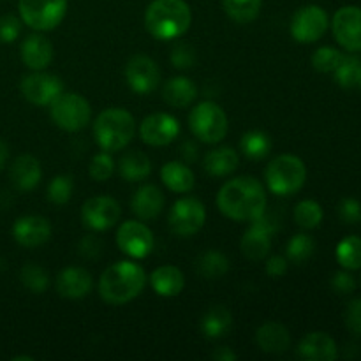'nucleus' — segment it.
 <instances>
[{"label":"nucleus","instance_id":"nucleus-6","mask_svg":"<svg viewBox=\"0 0 361 361\" xmlns=\"http://www.w3.org/2000/svg\"><path fill=\"white\" fill-rule=\"evenodd\" d=\"M189 126L197 140L215 145L228 134V116L217 102L204 101L190 111Z\"/></svg>","mask_w":361,"mask_h":361},{"label":"nucleus","instance_id":"nucleus-13","mask_svg":"<svg viewBox=\"0 0 361 361\" xmlns=\"http://www.w3.org/2000/svg\"><path fill=\"white\" fill-rule=\"evenodd\" d=\"M21 94L28 102L35 106H49L63 90L59 76L49 73L28 74L21 80Z\"/></svg>","mask_w":361,"mask_h":361},{"label":"nucleus","instance_id":"nucleus-4","mask_svg":"<svg viewBox=\"0 0 361 361\" xmlns=\"http://www.w3.org/2000/svg\"><path fill=\"white\" fill-rule=\"evenodd\" d=\"M134 133H136V122L126 109H104L95 118L94 136L104 152H118L126 148L133 141Z\"/></svg>","mask_w":361,"mask_h":361},{"label":"nucleus","instance_id":"nucleus-47","mask_svg":"<svg viewBox=\"0 0 361 361\" xmlns=\"http://www.w3.org/2000/svg\"><path fill=\"white\" fill-rule=\"evenodd\" d=\"M102 250V242L97 236H85L80 243V254L87 257H99Z\"/></svg>","mask_w":361,"mask_h":361},{"label":"nucleus","instance_id":"nucleus-34","mask_svg":"<svg viewBox=\"0 0 361 361\" xmlns=\"http://www.w3.org/2000/svg\"><path fill=\"white\" fill-rule=\"evenodd\" d=\"M20 279L21 282H23L25 288H27L28 291L35 293V295L44 293L49 286L48 271H46L42 267H39V264H34V263H27L23 268H21Z\"/></svg>","mask_w":361,"mask_h":361},{"label":"nucleus","instance_id":"nucleus-49","mask_svg":"<svg viewBox=\"0 0 361 361\" xmlns=\"http://www.w3.org/2000/svg\"><path fill=\"white\" fill-rule=\"evenodd\" d=\"M212 358L217 361H235L238 356L235 351H231V348H217L212 353Z\"/></svg>","mask_w":361,"mask_h":361},{"label":"nucleus","instance_id":"nucleus-43","mask_svg":"<svg viewBox=\"0 0 361 361\" xmlns=\"http://www.w3.org/2000/svg\"><path fill=\"white\" fill-rule=\"evenodd\" d=\"M21 32V21L13 14L0 18V42H13Z\"/></svg>","mask_w":361,"mask_h":361},{"label":"nucleus","instance_id":"nucleus-35","mask_svg":"<svg viewBox=\"0 0 361 361\" xmlns=\"http://www.w3.org/2000/svg\"><path fill=\"white\" fill-rule=\"evenodd\" d=\"M337 259L348 270L361 268V238L349 236V238L342 240L337 247Z\"/></svg>","mask_w":361,"mask_h":361},{"label":"nucleus","instance_id":"nucleus-23","mask_svg":"<svg viewBox=\"0 0 361 361\" xmlns=\"http://www.w3.org/2000/svg\"><path fill=\"white\" fill-rule=\"evenodd\" d=\"M337 355L335 341L323 331H314V334L307 335L298 345L300 358L309 361H334Z\"/></svg>","mask_w":361,"mask_h":361},{"label":"nucleus","instance_id":"nucleus-51","mask_svg":"<svg viewBox=\"0 0 361 361\" xmlns=\"http://www.w3.org/2000/svg\"><path fill=\"white\" fill-rule=\"evenodd\" d=\"M356 85L361 88V63H360V69H358V78H356Z\"/></svg>","mask_w":361,"mask_h":361},{"label":"nucleus","instance_id":"nucleus-48","mask_svg":"<svg viewBox=\"0 0 361 361\" xmlns=\"http://www.w3.org/2000/svg\"><path fill=\"white\" fill-rule=\"evenodd\" d=\"M286 271H288V259H286V257L274 256L268 259L267 274L270 275V277L279 279V277H282V275H286Z\"/></svg>","mask_w":361,"mask_h":361},{"label":"nucleus","instance_id":"nucleus-17","mask_svg":"<svg viewBox=\"0 0 361 361\" xmlns=\"http://www.w3.org/2000/svg\"><path fill=\"white\" fill-rule=\"evenodd\" d=\"M126 80L136 94H148L157 88L161 81V71L150 56L136 55L127 62Z\"/></svg>","mask_w":361,"mask_h":361},{"label":"nucleus","instance_id":"nucleus-19","mask_svg":"<svg viewBox=\"0 0 361 361\" xmlns=\"http://www.w3.org/2000/svg\"><path fill=\"white\" fill-rule=\"evenodd\" d=\"M94 279L85 268L69 267L63 268L56 277V291L60 296L69 300L85 298L92 291Z\"/></svg>","mask_w":361,"mask_h":361},{"label":"nucleus","instance_id":"nucleus-52","mask_svg":"<svg viewBox=\"0 0 361 361\" xmlns=\"http://www.w3.org/2000/svg\"><path fill=\"white\" fill-rule=\"evenodd\" d=\"M14 360H27V361H32L34 358H30V356H16Z\"/></svg>","mask_w":361,"mask_h":361},{"label":"nucleus","instance_id":"nucleus-7","mask_svg":"<svg viewBox=\"0 0 361 361\" xmlns=\"http://www.w3.org/2000/svg\"><path fill=\"white\" fill-rule=\"evenodd\" d=\"M49 115L60 129L76 133V130L87 127V123L90 122L92 108L87 99L81 97L80 94H74V92L63 94L62 92L49 104Z\"/></svg>","mask_w":361,"mask_h":361},{"label":"nucleus","instance_id":"nucleus-9","mask_svg":"<svg viewBox=\"0 0 361 361\" xmlns=\"http://www.w3.org/2000/svg\"><path fill=\"white\" fill-rule=\"evenodd\" d=\"M204 221H207V210L196 197H182L176 201L168 217L171 231L182 238L196 235L204 226Z\"/></svg>","mask_w":361,"mask_h":361},{"label":"nucleus","instance_id":"nucleus-40","mask_svg":"<svg viewBox=\"0 0 361 361\" xmlns=\"http://www.w3.org/2000/svg\"><path fill=\"white\" fill-rule=\"evenodd\" d=\"M342 56L344 55L338 49L331 48V46H323V48H319L312 55V66L319 73H335Z\"/></svg>","mask_w":361,"mask_h":361},{"label":"nucleus","instance_id":"nucleus-18","mask_svg":"<svg viewBox=\"0 0 361 361\" xmlns=\"http://www.w3.org/2000/svg\"><path fill=\"white\" fill-rule=\"evenodd\" d=\"M13 236L21 247L34 249V247L42 245L51 236V224L48 219L41 215H27L20 217L13 226Z\"/></svg>","mask_w":361,"mask_h":361},{"label":"nucleus","instance_id":"nucleus-24","mask_svg":"<svg viewBox=\"0 0 361 361\" xmlns=\"http://www.w3.org/2000/svg\"><path fill=\"white\" fill-rule=\"evenodd\" d=\"M152 288L157 293L159 296H164V298H173V296H178L183 291V286H185V277L180 271V268L171 267V264H166V267H159L157 270H154L150 277Z\"/></svg>","mask_w":361,"mask_h":361},{"label":"nucleus","instance_id":"nucleus-1","mask_svg":"<svg viewBox=\"0 0 361 361\" xmlns=\"http://www.w3.org/2000/svg\"><path fill=\"white\" fill-rule=\"evenodd\" d=\"M217 207L231 221H254L267 210V192L263 183L252 176L229 180L219 190Z\"/></svg>","mask_w":361,"mask_h":361},{"label":"nucleus","instance_id":"nucleus-11","mask_svg":"<svg viewBox=\"0 0 361 361\" xmlns=\"http://www.w3.org/2000/svg\"><path fill=\"white\" fill-rule=\"evenodd\" d=\"M328 28V14L319 6L300 7L291 20V35L298 42L309 44L324 35Z\"/></svg>","mask_w":361,"mask_h":361},{"label":"nucleus","instance_id":"nucleus-45","mask_svg":"<svg viewBox=\"0 0 361 361\" xmlns=\"http://www.w3.org/2000/svg\"><path fill=\"white\" fill-rule=\"evenodd\" d=\"M345 323L353 334L361 337V300H355L345 310Z\"/></svg>","mask_w":361,"mask_h":361},{"label":"nucleus","instance_id":"nucleus-28","mask_svg":"<svg viewBox=\"0 0 361 361\" xmlns=\"http://www.w3.org/2000/svg\"><path fill=\"white\" fill-rule=\"evenodd\" d=\"M118 173L127 182H141L152 173V162L143 152L130 150L118 161Z\"/></svg>","mask_w":361,"mask_h":361},{"label":"nucleus","instance_id":"nucleus-36","mask_svg":"<svg viewBox=\"0 0 361 361\" xmlns=\"http://www.w3.org/2000/svg\"><path fill=\"white\" fill-rule=\"evenodd\" d=\"M295 221L296 224L305 229H314L323 221V208L317 201L305 200L296 204L295 208Z\"/></svg>","mask_w":361,"mask_h":361},{"label":"nucleus","instance_id":"nucleus-8","mask_svg":"<svg viewBox=\"0 0 361 361\" xmlns=\"http://www.w3.org/2000/svg\"><path fill=\"white\" fill-rule=\"evenodd\" d=\"M18 9L28 27L48 32L62 23L67 13V0H20Z\"/></svg>","mask_w":361,"mask_h":361},{"label":"nucleus","instance_id":"nucleus-21","mask_svg":"<svg viewBox=\"0 0 361 361\" xmlns=\"http://www.w3.org/2000/svg\"><path fill=\"white\" fill-rule=\"evenodd\" d=\"M11 182H13L14 189L21 190V192H28V190H34L39 185L42 176L41 164L35 157L32 155H20V157L14 159V162L11 164Z\"/></svg>","mask_w":361,"mask_h":361},{"label":"nucleus","instance_id":"nucleus-25","mask_svg":"<svg viewBox=\"0 0 361 361\" xmlns=\"http://www.w3.org/2000/svg\"><path fill=\"white\" fill-rule=\"evenodd\" d=\"M256 342L261 351L279 355V353L288 351L291 345V335L288 328L281 323H267L259 326L256 334Z\"/></svg>","mask_w":361,"mask_h":361},{"label":"nucleus","instance_id":"nucleus-5","mask_svg":"<svg viewBox=\"0 0 361 361\" xmlns=\"http://www.w3.org/2000/svg\"><path fill=\"white\" fill-rule=\"evenodd\" d=\"M268 189L277 196H291L303 187L307 180V168L296 155L284 154L268 164L264 171Z\"/></svg>","mask_w":361,"mask_h":361},{"label":"nucleus","instance_id":"nucleus-38","mask_svg":"<svg viewBox=\"0 0 361 361\" xmlns=\"http://www.w3.org/2000/svg\"><path fill=\"white\" fill-rule=\"evenodd\" d=\"M74 183L73 178L69 175H59L49 182L48 185V201L53 204H62L69 203V200L73 197Z\"/></svg>","mask_w":361,"mask_h":361},{"label":"nucleus","instance_id":"nucleus-37","mask_svg":"<svg viewBox=\"0 0 361 361\" xmlns=\"http://www.w3.org/2000/svg\"><path fill=\"white\" fill-rule=\"evenodd\" d=\"M314 249H316V243H314V240L310 238L309 235H303V233H300V235L293 236V238L289 240L286 252H288L289 261H293V263H296V264H302V263H305L307 259H310V257H312Z\"/></svg>","mask_w":361,"mask_h":361},{"label":"nucleus","instance_id":"nucleus-50","mask_svg":"<svg viewBox=\"0 0 361 361\" xmlns=\"http://www.w3.org/2000/svg\"><path fill=\"white\" fill-rule=\"evenodd\" d=\"M7 159H9V147H7L6 141L0 140V171L6 168Z\"/></svg>","mask_w":361,"mask_h":361},{"label":"nucleus","instance_id":"nucleus-29","mask_svg":"<svg viewBox=\"0 0 361 361\" xmlns=\"http://www.w3.org/2000/svg\"><path fill=\"white\" fill-rule=\"evenodd\" d=\"M238 154L231 147L215 148L204 157V171L212 176L231 175L238 168Z\"/></svg>","mask_w":361,"mask_h":361},{"label":"nucleus","instance_id":"nucleus-3","mask_svg":"<svg viewBox=\"0 0 361 361\" xmlns=\"http://www.w3.org/2000/svg\"><path fill=\"white\" fill-rule=\"evenodd\" d=\"M192 13L185 0H154L145 13V27L152 37L169 41L185 34Z\"/></svg>","mask_w":361,"mask_h":361},{"label":"nucleus","instance_id":"nucleus-39","mask_svg":"<svg viewBox=\"0 0 361 361\" xmlns=\"http://www.w3.org/2000/svg\"><path fill=\"white\" fill-rule=\"evenodd\" d=\"M361 60L358 56H342L341 63L335 69V80L341 87L344 88H353L356 87V78H358V69H360Z\"/></svg>","mask_w":361,"mask_h":361},{"label":"nucleus","instance_id":"nucleus-12","mask_svg":"<svg viewBox=\"0 0 361 361\" xmlns=\"http://www.w3.org/2000/svg\"><path fill=\"white\" fill-rule=\"evenodd\" d=\"M122 208L116 200L109 196H95L85 201L81 208V219L92 231H106L118 222Z\"/></svg>","mask_w":361,"mask_h":361},{"label":"nucleus","instance_id":"nucleus-41","mask_svg":"<svg viewBox=\"0 0 361 361\" xmlns=\"http://www.w3.org/2000/svg\"><path fill=\"white\" fill-rule=\"evenodd\" d=\"M90 176L97 182H106L109 176L115 171V161L109 155V152H101V154L95 155L90 162Z\"/></svg>","mask_w":361,"mask_h":361},{"label":"nucleus","instance_id":"nucleus-46","mask_svg":"<svg viewBox=\"0 0 361 361\" xmlns=\"http://www.w3.org/2000/svg\"><path fill=\"white\" fill-rule=\"evenodd\" d=\"M355 279L349 274H345V271H338V274H335L334 279H331V288L337 293H341V295H349V293H353L355 291Z\"/></svg>","mask_w":361,"mask_h":361},{"label":"nucleus","instance_id":"nucleus-30","mask_svg":"<svg viewBox=\"0 0 361 361\" xmlns=\"http://www.w3.org/2000/svg\"><path fill=\"white\" fill-rule=\"evenodd\" d=\"M233 326V316L224 305H215L204 312L201 319V330L204 337L208 338H221L229 334Z\"/></svg>","mask_w":361,"mask_h":361},{"label":"nucleus","instance_id":"nucleus-22","mask_svg":"<svg viewBox=\"0 0 361 361\" xmlns=\"http://www.w3.org/2000/svg\"><path fill=\"white\" fill-rule=\"evenodd\" d=\"M164 208V194L157 185H143L136 190L130 201V210L141 221H152Z\"/></svg>","mask_w":361,"mask_h":361},{"label":"nucleus","instance_id":"nucleus-10","mask_svg":"<svg viewBox=\"0 0 361 361\" xmlns=\"http://www.w3.org/2000/svg\"><path fill=\"white\" fill-rule=\"evenodd\" d=\"M277 231V222L274 217L267 215V210L257 219L250 221V228L247 229L242 238V252L247 259L261 261L268 256L271 247V236Z\"/></svg>","mask_w":361,"mask_h":361},{"label":"nucleus","instance_id":"nucleus-15","mask_svg":"<svg viewBox=\"0 0 361 361\" xmlns=\"http://www.w3.org/2000/svg\"><path fill=\"white\" fill-rule=\"evenodd\" d=\"M334 35L348 51H361V7L345 6L335 13Z\"/></svg>","mask_w":361,"mask_h":361},{"label":"nucleus","instance_id":"nucleus-26","mask_svg":"<svg viewBox=\"0 0 361 361\" xmlns=\"http://www.w3.org/2000/svg\"><path fill=\"white\" fill-rule=\"evenodd\" d=\"M161 178L164 182V185L169 190H173V192H190L194 189V185H196L192 169L178 161H171L162 166Z\"/></svg>","mask_w":361,"mask_h":361},{"label":"nucleus","instance_id":"nucleus-20","mask_svg":"<svg viewBox=\"0 0 361 361\" xmlns=\"http://www.w3.org/2000/svg\"><path fill=\"white\" fill-rule=\"evenodd\" d=\"M21 60L34 71H42L51 63L53 44L48 37L41 34H30L21 42Z\"/></svg>","mask_w":361,"mask_h":361},{"label":"nucleus","instance_id":"nucleus-14","mask_svg":"<svg viewBox=\"0 0 361 361\" xmlns=\"http://www.w3.org/2000/svg\"><path fill=\"white\" fill-rule=\"evenodd\" d=\"M116 243H118V249L127 256L141 259V257H147L154 249V235L143 222L127 221L120 226L116 233Z\"/></svg>","mask_w":361,"mask_h":361},{"label":"nucleus","instance_id":"nucleus-27","mask_svg":"<svg viewBox=\"0 0 361 361\" xmlns=\"http://www.w3.org/2000/svg\"><path fill=\"white\" fill-rule=\"evenodd\" d=\"M162 97L173 108H187L197 97V88L189 78L175 76L164 85Z\"/></svg>","mask_w":361,"mask_h":361},{"label":"nucleus","instance_id":"nucleus-32","mask_svg":"<svg viewBox=\"0 0 361 361\" xmlns=\"http://www.w3.org/2000/svg\"><path fill=\"white\" fill-rule=\"evenodd\" d=\"M226 14L236 23H250L259 16L263 0H222Z\"/></svg>","mask_w":361,"mask_h":361},{"label":"nucleus","instance_id":"nucleus-2","mask_svg":"<svg viewBox=\"0 0 361 361\" xmlns=\"http://www.w3.org/2000/svg\"><path fill=\"white\" fill-rule=\"evenodd\" d=\"M147 274L133 261H118L99 279V295L109 305H126L143 293Z\"/></svg>","mask_w":361,"mask_h":361},{"label":"nucleus","instance_id":"nucleus-31","mask_svg":"<svg viewBox=\"0 0 361 361\" xmlns=\"http://www.w3.org/2000/svg\"><path fill=\"white\" fill-rule=\"evenodd\" d=\"M229 259L219 250H207L196 259V271L204 279H221L228 274Z\"/></svg>","mask_w":361,"mask_h":361},{"label":"nucleus","instance_id":"nucleus-44","mask_svg":"<svg viewBox=\"0 0 361 361\" xmlns=\"http://www.w3.org/2000/svg\"><path fill=\"white\" fill-rule=\"evenodd\" d=\"M341 217H342V221L348 222V224H355V222H358L361 219L360 201L353 200V197L342 201V203H341Z\"/></svg>","mask_w":361,"mask_h":361},{"label":"nucleus","instance_id":"nucleus-16","mask_svg":"<svg viewBox=\"0 0 361 361\" xmlns=\"http://www.w3.org/2000/svg\"><path fill=\"white\" fill-rule=\"evenodd\" d=\"M180 133L178 120L168 113L148 115L140 126V136L150 147H166L176 140Z\"/></svg>","mask_w":361,"mask_h":361},{"label":"nucleus","instance_id":"nucleus-33","mask_svg":"<svg viewBox=\"0 0 361 361\" xmlns=\"http://www.w3.org/2000/svg\"><path fill=\"white\" fill-rule=\"evenodd\" d=\"M240 147L247 157L252 159V161H261L270 154L271 140L263 130H249V133L243 134Z\"/></svg>","mask_w":361,"mask_h":361},{"label":"nucleus","instance_id":"nucleus-42","mask_svg":"<svg viewBox=\"0 0 361 361\" xmlns=\"http://www.w3.org/2000/svg\"><path fill=\"white\" fill-rule=\"evenodd\" d=\"M171 62L176 69H189L196 62V51L190 44L187 42H180L175 46L171 53Z\"/></svg>","mask_w":361,"mask_h":361}]
</instances>
